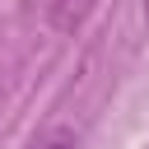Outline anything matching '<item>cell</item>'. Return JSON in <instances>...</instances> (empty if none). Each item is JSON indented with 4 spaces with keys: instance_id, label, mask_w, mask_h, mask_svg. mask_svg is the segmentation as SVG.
<instances>
[{
    "instance_id": "obj_1",
    "label": "cell",
    "mask_w": 149,
    "mask_h": 149,
    "mask_svg": "<svg viewBox=\"0 0 149 149\" xmlns=\"http://www.w3.org/2000/svg\"><path fill=\"white\" fill-rule=\"evenodd\" d=\"M93 9H98V0H47V19L56 33H79Z\"/></svg>"
},
{
    "instance_id": "obj_2",
    "label": "cell",
    "mask_w": 149,
    "mask_h": 149,
    "mask_svg": "<svg viewBox=\"0 0 149 149\" xmlns=\"http://www.w3.org/2000/svg\"><path fill=\"white\" fill-rule=\"evenodd\" d=\"M28 149H74V135H70L65 126H56V130H47L42 140H33Z\"/></svg>"
}]
</instances>
